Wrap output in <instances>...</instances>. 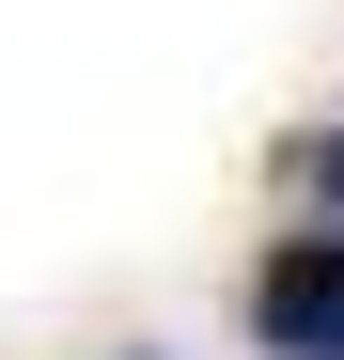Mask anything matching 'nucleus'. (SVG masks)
<instances>
[{"label":"nucleus","mask_w":344,"mask_h":360,"mask_svg":"<svg viewBox=\"0 0 344 360\" xmlns=\"http://www.w3.org/2000/svg\"><path fill=\"white\" fill-rule=\"evenodd\" d=\"M251 345L344 360V235H282V251L251 266Z\"/></svg>","instance_id":"nucleus-1"},{"label":"nucleus","mask_w":344,"mask_h":360,"mask_svg":"<svg viewBox=\"0 0 344 360\" xmlns=\"http://www.w3.org/2000/svg\"><path fill=\"white\" fill-rule=\"evenodd\" d=\"M313 188H329V204H344V126H329V141H313Z\"/></svg>","instance_id":"nucleus-2"},{"label":"nucleus","mask_w":344,"mask_h":360,"mask_svg":"<svg viewBox=\"0 0 344 360\" xmlns=\"http://www.w3.org/2000/svg\"><path fill=\"white\" fill-rule=\"evenodd\" d=\"M141 360H157V345H141Z\"/></svg>","instance_id":"nucleus-3"}]
</instances>
